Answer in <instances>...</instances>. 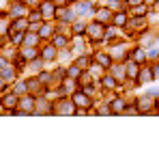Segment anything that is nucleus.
I'll return each mask as SVG.
<instances>
[{"label": "nucleus", "instance_id": "f8f14e48", "mask_svg": "<svg viewBox=\"0 0 159 151\" xmlns=\"http://www.w3.org/2000/svg\"><path fill=\"white\" fill-rule=\"evenodd\" d=\"M50 110V101H45V100H39V101H34V112H48Z\"/></svg>", "mask_w": 159, "mask_h": 151}, {"label": "nucleus", "instance_id": "58836bf2", "mask_svg": "<svg viewBox=\"0 0 159 151\" xmlns=\"http://www.w3.org/2000/svg\"><path fill=\"white\" fill-rule=\"evenodd\" d=\"M110 7L112 9H120V0H110Z\"/></svg>", "mask_w": 159, "mask_h": 151}, {"label": "nucleus", "instance_id": "dca6fc26", "mask_svg": "<svg viewBox=\"0 0 159 151\" xmlns=\"http://www.w3.org/2000/svg\"><path fill=\"white\" fill-rule=\"evenodd\" d=\"M95 58H97L99 65H103V67H112V58H110L107 54H97Z\"/></svg>", "mask_w": 159, "mask_h": 151}, {"label": "nucleus", "instance_id": "c756f323", "mask_svg": "<svg viewBox=\"0 0 159 151\" xmlns=\"http://www.w3.org/2000/svg\"><path fill=\"white\" fill-rule=\"evenodd\" d=\"M28 20L30 22H41L43 15H41V11H32V13H28Z\"/></svg>", "mask_w": 159, "mask_h": 151}, {"label": "nucleus", "instance_id": "c03bdc74", "mask_svg": "<svg viewBox=\"0 0 159 151\" xmlns=\"http://www.w3.org/2000/svg\"><path fill=\"white\" fill-rule=\"evenodd\" d=\"M2 89H4V78L0 76V91H2Z\"/></svg>", "mask_w": 159, "mask_h": 151}, {"label": "nucleus", "instance_id": "9b49d317", "mask_svg": "<svg viewBox=\"0 0 159 151\" xmlns=\"http://www.w3.org/2000/svg\"><path fill=\"white\" fill-rule=\"evenodd\" d=\"M151 108H153L151 97H142V100H140V104H138V112H146V110H151Z\"/></svg>", "mask_w": 159, "mask_h": 151}, {"label": "nucleus", "instance_id": "bb28decb", "mask_svg": "<svg viewBox=\"0 0 159 151\" xmlns=\"http://www.w3.org/2000/svg\"><path fill=\"white\" fill-rule=\"evenodd\" d=\"M67 39H69L67 35H58V37L54 39V46H56V48H62V46H67Z\"/></svg>", "mask_w": 159, "mask_h": 151}, {"label": "nucleus", "instance_id": "f704fd0d", "mask_svg": "<svg viewBox=\"0 0 159 151\" xmlns=\"http://www.w3.org/2000/svg\"><path fill=\"white\" fill-rule=\"evenodd\" d=\"M80 84H84V86H86V84H90V74H86V71H84V74H80Z\"/></svg>", "mask_w": 159, "mask_h": 151}, {"label": "nucleus", "instance_id": "412c9836", "mask_svg": "<svg viewBox=\"0 0 159 151\" xmlns=\"http://www.w3.org/2000/svg\"><path fill=\"white\" fill-rule=\"evenodd\" d=\"M60 20H62V22H73V11H71V9L60 11Z\"/></svg>", "mask_w": 159, "mask_h": 151}, {"label": "nucleus", "instance_id": "39448f33", "mask_svg": "<svg viewBox=\"0 0 159 151\" xmlns=\"http://www.w3.org/2000/svg\"><path fill=\"white\" fill-rule=\"evenodd\" d=\"M20 112H24V114H28V112H34V100L32 97H24V100L20 101Z\"/></svg>", "mask_w": 159, "mask_h": 151}, {"label": "nucleus", "instance_id": "c9c22d12", "mask_svg": "<svg viewBox=\"0 0 159 151\" xmlns=\"http://www.w3.org/2000/svg\"><path fill=\"white\" fill-rule=\"evenodd\" d=\"M0 56H2V58H13V50H11V48H2Z\"/></svg>", "mask_w": 159, "mask_h": 151}, {"label": "nucleus", "instance_id": "c85d7f7f", "mask_svg": "<svg viewBox=\"0 0 159 151\" xmlns=\"http://www.w3.org/2000/svg\"><path fill=\"white\" fill-rule=\"evenodd\" d=\"M78 13H90V4H88V2H80L78 0Z\"/></svg>", "mask_w": 159, "mask_h": 151}, {"label": "nucleus", "instance_id": "a18cd8bd", "mask_svg": "<svg viewBox=\"0 0 159 151\" xmlns=\"http://www.w3.org/2000/svg\"><path fill=\"white\" fill-rule=\"evenodd\" d=\"M155 76H157V78H159V67H157V69H155Z\"/></svg>", "mask_w": 159, "mask_h": 151}, {"label": "nucleus", "instance_id": "a19ab883", "mask_svg": "<svg viewBox=\"0 0 159 151\" xmlns=\"http://www.w3.org/2000/svg\"><path fill=\"white\" fill-rule=\"evenodd\" d=\"M125 112H127V114H133V112H138V106H135V108H133V106H129Z\"/></svg>", "mask_w": 159, "mask_h": 151}, {"label": "nucleus", "instance_id": "ddd939ff", "mask_svg": "<svg viewBox=\"0 0 159 151\" xmlns=\"http://www.w3.org/2000/svg\"><path fill=\"white\" fill-rule=\"evenodd\" d=\"M125 110V100H114L112 101V106H110V112H123Z\"/></svg>", "mask_w": 159, "mask_h": 151}, {"label": "nucleus", "instance_id": "37998d69", "mask_svg": "<svg viewBox=\"0 0 159 151\" xmlns=\"http://www.w3.org/2000/svg\"><path fill=\"white\" fill-rule=\"evenodd\" d=\"M22 2H24V4H26V7H30V4H34V2H37V0H22Z\"/></svg>", "mask_w": 159, "mask_h": 151}, {"label": "nucleus", "instance_id": "6ab92c4d", "mask_svg": "<svg viewBox=\"0 0 159 151\" xmlns=\"http://www.w3.org/2000/svg\"><path fill=\"white\" fill-rule=\"evenodd\" d=\"M54 35V28L50 24H41V32H39V37H52Z\"/></svg>", "mask_w": 159, "mask_h": 151}, {"label": "nucleus", "instance_id": "09e8293b", "mask_svg": "<svg viewBox=\"0 0 159 151\" xmlns=\"http://www.w3.org/2000/svg\"><path fill=\"white\" fill-rule=\"evenodd\" d=\"M73 2H78V0H73Z\"/></svg>", "mask_w": 159, "mask_h": 151}, {"label": "nucleus", "instance_id": "49530a36", "mask_svg": "<svg viewBox=\"0 0 159 151\" xmlns=\"http://www.w3.org/2000/svg\"><path fill=\"white\" fill-rule=\"evenodd\" d=\"M0 112H2V104H0Z\"/></svg>", "mask_w": 159, "mask_h": 151}, {"label": "nucleus", "instance_id": "72a5a7b5", "mask_svg": "<svg viewBox=\"0 0 159 151\" xmlns=\"http://www.w3.org/2000/svg\"><path fill=\"white\" fill-rule=\"evenodd\" d=\"M112 74H114V78H123L127 71H125L123 67H112Z\"/></svg>", "mask_w": 159, "mask_h": 151}, {"label": "nucleus", "instance_id": "20e7f679", "mask_svg": "<svg viewBox=\"0 0 159 151\" xmlns=\"http://www.w3.org/2000/svg\"><path fill=\"white\" fill-rule=\"evenodd\" d=\"M39 11H41V15H43V17H50V20H52L54 15H56V4L50 2V0H45V2L41 4V9H39Z\"/></svg>", "mask_w": 159, "mask_h": 151}, {"label": "nucleus", "instance_id": "4c0bfd02", "mask_svg": "<svg viewBox=\"0 0 159 151\" xmlns=\"http://www.w3.org/2000/svg\"><path fill=\"white\" fill-rule=\"evenodd\" d=\"M50 80H52V76H50V74H41V76H39V82H50Z\"/></svg>", "mask_w": 159, "mask_h": 151}, {"label": "nucleus", "instance_id": "a878e982", "mask_svg": "<svg viewBox=\"0 0 159 151\" xmlns=\"http://www.w3.org/2000/svg\"><path fill=\"white\" fill-rule=\"evenodd\" d=\"M26 91H28V82H17V86H15L13 93H15V95H24Z\"/></svg>", "mask_w": 159, "mask_h": 151}, {"label": "nucleus", "instance_id": "4be33fe9", "mask_svg": "<svg viewBox=\"0 0 159 151\" xmlns=\"http://www.w3.org/2000/svg\"><path fill=\"white\" fill-rule=\"evenodd\" d=\"M24 37H26V35H24V32H20V30H13V32H11V41H13V43H22V41H24Z\"/></svg>", "mask_w": 159, "mask_h": 151}, {"label": "nucleus", "instance_id": "423d86ee", "mask_svg": "<svg viewBox=\"0 0 159 151\" xmlns=\"http://www.w3.org/2000/svg\"><path fill=\"white\" fill-rule=\"evenodd\" d=\"M11 15H13V17H24V15H28L26 4H24V2H17V4H13V7H11Z\"/></svg>", "mask_w": 159, "mask_h": 151}, {"label": "nucleus", "instance_id": "f03ea898", "mask_svg": "<svg viewBox=\"0 0 159 151\" xmlns=\"http://www.w3.org/2000/svg\"><path fill=\"white\" fill-rule=\"evenodd\" d=\"M54 112H58V114H75V101L73 100H58L56 101V108H54Z\"/></svg>", "mask_w": 159, "mask_h": 151}, {"label": "nucleus", "instance_id": "f257e3e1", "mask_svg": "<svg viewBox=\"0 0 159 151\" xmlns=\"http://www.w3.org/2000/svg\"><path fill=\"white\" fill-rule=\"evenodd\" d=\"M86 30H88V37L93 39V41H101L103 37H106V24H101V22H93V24L86 26Z\"/></svg>", "mask_w": 159, "mask_h": 151}, {"label": "nucleus", "instance_id": "7c9ffc66", "mask_svg": "<svg viewBox=\"0 0 159 151\" xmlns=\"http://www.w3.org/2000/svg\"><path fill=\"white\" fill-rule=\"evenodd\" d=\"M144 13H146V7H144V4H135V7H133V15H135V17H138V15H144Z\"/></svg>", "mask_w": 159, "mask_h": 151}, {"label": "nucleus", "instance_id": "79ce46f5", "mask_svg": "<svg viewBox=\"0 0 159 151\" xmlns=\"http://www.w3.org/2000/svg\"><path fill=\"white\" fill-rule=\"evenodd\" d=\"M127 2H129V4H131V7H135V4H142V2H144V0H127Z\"/></svg>", "mask_w": 159, "mask_h": 151}, {"label": "nucleus", "instance_id": "473e14b6", "mask_svg": "<svg viewBox=\"0 0 159 151\" xmlns=\"http://www.w3.org/2000/svg\"><path fill=\"white\" fill-rule=\"evenodd\" d=\"M84 28H86V26H84V22H75V24H73V28H71V30H73V32H75V35H82V30H84Z\"/></svg>", "mask_w": 159, "mask_h": 151}, {"label": "nucleus", "instance_id": "a211bd4d", "mask_svg": "<svg viewBox=\"0 0 159 151\" xmlns=\"http://www.w3.org/2000/svg\"><path fill=\"white\" fill-rule=\"evenodd\" d=\"M101 84H103L106 89H114V86H116V78H114V76H106V78L101 80Z\"/></svg>", "mask_w": 159, "mask_h": 151}, {"label": "nucleus", "instance_id": "6e6552de", "mask_svg": "<svg viewBox=\"0 0 159 151\" xmlns=\"http://www.w3.org/2000/svg\"><path fill=\"white\" fill-rule=\"evenodd\" d=\"M95 15H97V22H101V24H107L112 20V11L110 9H99Z\"/></svg>", "mask_w": 159, "mask_h": 151}, {"label": "nucleus", "instance_id": "393cba45", "mask_svg": "<svg viewBox=\"0 0 159 151\" xmlns=\"http://www.w3.org/2000/svg\"><path fill=\"white\" fill-rule=\"evenodd\" d=\"M80 74H82V69H80L78 65H71V67L67 69V76H69V78H80Z\"/></svg>", "mask_w": 159, "mask_h": 151}, {"label": "nucleus", "instance_id": "4468645a", "mask_svg": "<svg viewBox=\"0 0 159 151\" xmlns=\"http://www.w3.org/2000/svg\"><path fill=\"white\" fill-rule=\"evenodd\" d=\"M125 71H127V78L133 80V78H138V74H140V67H138V63H129Z\"/></svg>", "mask_w": 159, "mask_h": 151}, {"label": "nucleus", "instance_id": "2f4dec72", "mask_svg": "<svg viewBox=\"0 0 159 151\" xmlns=\"http://www.w3.org/2000/svg\"><path fill=\"white\" fill-rule=\"evenodd\" d=\"M88 63H90V61H88L86 56H82V58H78V61H75V65H78L80 69H86V67H88Z\"/></svg>", "mask_w": 159, "mask_h": 151}, {"label": "nucleus", "instance_id": "de8ad7c7", "mask_svg": "<svg viewBox=\"0 0 159 151\" xmlns=\"http://www.w3.org/2000/svg\"><path fill=\"white\" fill-rule=\"evenodd\" d=\"M0 43H2V35H0Z\"/></svg>", "mask_w": 159, "mask_h": 151}, {"label": "nucleus", "instance_id": "f3484780", "mask_svg": "<svg viewBox=\"0 0 159 151\" xmlns=\"http://www.w3.org/2000/svg\"><path fill=\"white\" fill-rule=\"evenodd\" d=\"M22 56H24L26 61H30V58H34V56H37V50H34V46H26V48L22 50Z\"/></svg>", "mask_w": 159, "mask_h": 151}, {"label": "nucleus", "instance_id": "7ed1b4c3", "mask_svg": "<svg viewBox=\"0 0 159 151\" xmlns=\"http://www.w3.org/2000/svg\"><path fill=\"white\" fill-rule=\"evenodd\" d=\"M71 100L75 101V106H80V108H88L90 106V97H88V93H84V91H78V93H73V97Z\"/></svg>", "mask_w": 159, "mask_h": 151}, {"label": "nucleus", "instance_id": "ea45409f", "mask_svg": "<svg viewBox=\"0 0 159 151\" xmlns=\"http://www.w3.org/2000/svg\"><path fill=\"white\" fill-rule=\"evenodd\" d=\"M114 35H116V30H114V28H110V30H107V32H106V37H107V39H112Z\"/></svg>", "mask_w": 159, "mask_h": 151}, {"label": "nucleus", "instance_id": "0eeeda50", "mask_svg": "<svg viewBox=\"0 0 159 151\" xmlns=\"http://www.w3.org/2000/svg\"><path fill=\"white\" fill-rule=\"evenodd\" d=\"M28 28V22L24 20V17H15V22L11 24V28H9V32H13V30H20V32H24Z\"/></svg>", "mask_w": 159, "mask_h": 151}, {"label": "nucleus", "instance_id": "aec40b11", "mask_svg": "<svg viewBox=\"0 0 159 151\" xmlns=\"http://www.w3.org/2000/svg\"><path fill=\"white\" fill-rule=\"evenodd\" d=\"M112 20H114V24H116V26H125V24H127V15H125V13H116Z\"/></svg>", "mask_w": 159, "mask_h": 151}, {"label": "nucleus", "instance_id": "1a4fd4ad", "mask_svg": "<svg viewBox=\"0 0 159 151\" xmlns=\"http://www.w3.org/2000/svg\"><path fill=\"white\" fill-rule=\"evenodd\" d=\"M41 56H43V61H54V58L58 56V52H56V46H48V48H43Z\"/></svg>", "mask_w": 159, "mask_h": 151}, {"label": "nucleus", "instance_id": "2eb2a0df", "mask_svg": "<svg viewBox=\"0 0 159 151\" xmlns=\"http://www.w3.org/2000/svg\"><path fill=\"white\" fill-rule=\"evenodd\" d=\"M131 56H133V61H135V63H144V61H146V54H144L142 48H135Z\"/></svg>", "mask_w": 159, "mask_h": 151}, {"label": "nucleus", "instance_id": "cd10ccee", "mask_svg": "<svg viewBox=\"0 0 159 151\" xmlns=\"http://www.w3.org/2000/svg\"><path fill=\"white\" fill-rule=\"evenodd\" d=\"M37 41H39V35H26L24 37V43L26 46H37Z\"/></svg>", "mask_w": 159, "mask_h": 151}, {"label": "nucleus", "instance_id": "5701e85b", "mask_svg": "<svg viewBox=\"0 0 159 151\" xmlns=\"http://www.w3.org/2000/svg\"><path fill=\"white\" fill-rule=\"evenodd\" d=\"M2 78H4V80H11V78H15V71H13V67H7V65H4V67H2Z\"/></svg>", "mask_w": 159, "mask_h": 151}, {"label": "nucleus", "instance_id": "e433bc0d", "mask_svg": "<svg viewBox=\"0 0 159 151\" xmlns=\"http://www.w3.org/2000/svg\"><path fill=\"white\" fill-rule=\"evenodd\" d=\"M28 89L30 91H39V80H28Z\"/></svg>", "mask_w": 159, "mask_h": 151}, {"label": "nucleus", "instance_id": "9d476101", "mask_svg": "<svg viewBox=\"0 0 159 151\" xmlns=\"http://www.w3.org/2000/svg\"><path fill=\"white\" fill-rule=\"evenodd\" d=\"M17 104H20V100H17V95H15V93L7 95V97L2 100V106H4V108H9V110H11V108H15Z\"/></svg>", "mask_w": 159, "mask_h": 151}, {"label": "nucleus", "instance_id": "b1692460", "mask_svg": "<svg viewBox=\"0 0 159 151\" xmlns=\"http://www.w3.org/2000/svg\"><path fill=\"white\" fill-rule=\"evenodd\" d=\"M151 78H153V71H151V69H144V71L138 74V80H140V82H148Z\"/></svg>", "mask_w": 159, "mask_h": 151}]
</instances>
